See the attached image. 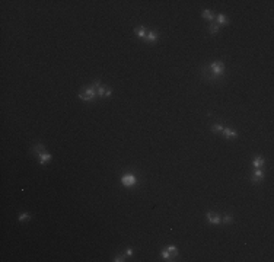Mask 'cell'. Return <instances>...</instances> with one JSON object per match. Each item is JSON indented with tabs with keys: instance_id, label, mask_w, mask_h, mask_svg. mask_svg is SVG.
Here are the masks:
<instances>
[{
	"instance_id": "1",
	"label": "cell",
	"mask_w": 274,
	"mask_h": 262,
	"mask_svg": "<svg viewBox=\"0 0 274 262\" xmlns=\"http://www.w3.org/2000/svg\"><path fill=\"white\" fill-rule=\"evenodd\" d=\"M203 70H204V72H201V73H203V77L207 79V80H210V82L220 80V77L225 75V66H223L222 61H214V63H211L207 69L203 67Z\"/></svg>"
},
{
	"instance_id": "2",
	"label": "cell",
	"mask_w": 274,
	"mask_h": 262,
	"mask_svg": "<svg viewBox=\"0 0 274 262\" xmlns=\"http://www.w3.org/2000/svg\"><path fill=\"white\" fill-rule=\"evenodd\" d=\"M96 96H98L96 89H95L92 84H90L89 87L83 89V92L79 93V99H82V101H85V102H92V101L96 99Z\"/></svg>"
},
{
	"instance_id": "3",
	"label": "cell",
	"mask_w": 274,
	"mask_h": 262,
	"mask_svg": "<svg viewBox=\"0 0 274 262\" xmlns=\"http://www.w3.org/2000/svg\"><path fill=\"white\" fill-rule=\"evenodd\" d=\"M121 184H122L124 187L131 188L137 184V178H136L133 173H125V175H122V178H121Z\"/></svg>"
},
{
	"instance_id": "4",
	"label": "cell",
	"mask_w": 274,
	"mask_h": 262,
	"mask_svg": "<svg viewBox=\"0 0 274 262\" xmlns=\"http://www.w3.org/2000/svg\"><path fill=\"white\" fill-rule=\"evenodd\" d=\"M206 217H207V222H209L210 224H219V223H222L220 216H219L217 213H214V211H207Z\"/></svg>"
},
{
	"instance_id": "5",
	"label": "cell",
	"mask_w": 274,
	"mask_h": 262,
	"mask_svg": "<svg viewBox=\"0 0 274 262\" xmlns=\"http://www.w3.org/2000/svg\"><path fill=\"white\" fill-rule=\"evenodd\" d=\"M263 179H264V170L257 169L255 172H252V175H251V182H252V184H258V182H261Z\"/></svg>"
},
{
	"instance_id": "6",
	"label": "cell",
	"mask_w": 274,
	"mask_h": 262,
	"mask_svg": "<svg viewBox=\"0 0 274 262\" xmlns=\"http://www.w3.org/2000/svg\"><path fill=\"white\" fill-rule=\"evenodd\" d=\"M38 160L41 165H47L50 160H51V154L48 151H42L41 154H38Z\"/></svg>"
},
{
	"instance_id": "7",
	"label": "cell",
	"mask_w": 274,
	"mask_h": 262,
	"mask_svg": "<svg viewBox=\"0 0 274 262\" xmlns=\"http://www.w3.org/2000/svg\"><path fill=\"white\" fill-rule=\"evenodd\" d=\"M157 34L155 32V31H149L147 34H146V38L143 39V41H146V42H149V44H153V42H156L157 41Z\"/></svg>"
},
{
	"instance_id": "8",
	"label": "cell",
	"mask_w": 274,
	"mask_h": 262,
	"mask_svg": "<svg viewBox=\"0 0 274 262\" xmlns=\"http://www.w3.org/2000/svg\"><path fill=\"white\" fill-rule=\"evenodd\" d=\"M134 34L137 35V38L144 39V38H146V34H147V31H146L144 26H137V28H134Z\"/></svg>"
},
{
	"instance_id": "9",
	"label": "cell",
	"mask_w": 274,
	"mask_h": 262,
	"mask_svg": "<svg viewBox=\"0 0 274 262\" xmlns=\"http://www.w3.org/2000/svg\"><path fill=\"white\" fill-rule=\"evenodd\" d=\"M222 134H223L226 138H235L236 136H238V133H236L233 128H223Z\"/></svg>"
},
{
	"instance_id": "10",
	"label": "cell",
	"mask_w": 274,
	"mask_h": 262,
	"mask_svg": "<svg viewBox=\"0 0 274 262\" xmlns=\"http://www.w3.org/2000/svg\"><path fill=\"white\" fill-rule=\"evenodd\" d=\"M42 151H45V146H44L42 143H38V144H35V146L32 147V150H31V153H32V154H35V156L41 154Z\"/></svg>"
},
{
	"instance_id": "11",
	"label": "cell",
	"mask_w": 274,
	"mask_h": 262,
	"mask_svg": "<svg viewBox=\"0 0 274 262\" xmlns=\"http://www.w3.org/2000/svg\"><path fill=\"white\" fill-rule=\"evenodd\" d=\"M201 16H203L204 19H209V21H213V19H214V13H213L211 10H207V9L201 12Z\"/></svg>"
},
{
	"instance_id": "12",
	"label": "cell",
	"mask_w": 274,
	"mask_h": 262,
	"mask_svg": "<svg viewBox=\"0 0 274 262\" xmlns=\"http://www.w3.org/2000/svg\"><path fill=\"white\" fill-rule=\"evenodd\" d=\"M263 165H264V159H263V157H255V159L252 160V166H254L255 169H260Z\"/></svg>"
},
{
	"instance_id": "13",
	"label": "cell",
	"mask_w": 274,
	"mask_h": 262,
	"mask_svg": "<svg viewBox=\"0 0 274 262\" xmlns=\"http://www.w3.org/2000/svg\"><path fill=\"white\" fill-rule=\"evenodd\" d=\"M233 222V217H232V214H229V213H226L225 216H223V219H222V223L223 224H231Z\"/></svg>"
},
{
	"instance_id": "14",
	"label": "cell",
	"mask_w": 274,
	"mask_h": 262,
	"mask_svg": "<svg viewBox=\"0 0 274 262\" xmlns=\"http://www.w3.org/2000/svg\"><path fill=\"white\" fill-rule=\"evenodd\" d=\"M166 249L169 251V253L172 255V258H176V256H178V251H176V246H175V245H169V246H166Z\"/></svg>"
},
{
	"instance_id": "15",
	"label": "cell",
	"mask_w": 274,
	"mask_h": 262,
	"mask_svg": "<svg viewBox=\"0 0 274 262\" xmlns=\"http://www.w3.org/2000/svg\"><path fill=\"white\" fill-rule=\"evenodd\" d=\"M217 22H219V26H220V25H225V23H228L229 21H228V18H226L225 15L219 13V15H217Z\"/></svg>"
},
{
	"instance_id": "16",
	"label": "cell",
	"mask_w": 274,
	"mask_h": 262,
	"mask_svg": "<svg viewBox=\"0 0 274 262\" xmlns=\"http://www.w3.org/2000/svg\"><path fill=\"white\" fill-rule=\"evenodd\" d=\"M18 220H19L21 223H23V222L31 220V216H29L28 213H21V214H19V217H18Z\"/></svg>"
},
{
	"instance_id": "17",
	"label": "cell",
	"mask_w": 274,
	"mask_h": 262,
	"mask_svg": "<svg viewBox=\"0 0 274 262\" xmlns=\"http://www.w3.org/2000/svg\"><path fill=\"white\" fill-rule=\"evenodd\" d=\"M160 256L163 258V261H172V259H171V258H172V255L169 253V251H168V249L162 251V252H160Z\"/></svg>"
},
{
	"instance_id": "18",
	"label": "cell",
	"mask_w": 274,
	"mask_h": 262,
	"mask_svg": "<svg viewBox=\"0 0 274 262\" xmlns=\"http://www.w3.org/2000/svg\"><path fill=\"white\" fill-rule=\"evenodd\" d=\"M209 31H210V34H211V35H216V34L220 31V26H219V25H210Z\"/></svg>"
},
{
	"instance_id": "19",
	"label": "cell",
	"mask_w": 274,
	"mask_h": 262,
	"mask_svg": "<svg viewBox=\"0 0 274 262\" xmlns=\"http://www.w3.org/2000/svg\"><path fill=\"white\" fill-rule=\"evenodd\" d=\"M223 128H225L223 125H220V124H214V125H213V128H211V131H213L214 134H217V133H222V131H223Z\"/></svg>"
},
{
	"instance_id": "20",
	"label": "cell",
	"mask_w": 274,
	"mask_h": 262,
	"mask_svg": "<svg viewBox=\"0 0 274 262\" xmlns=\"http://www.w3.org/2000/svg\"><path fill=\"white\" fill-rule=\"evenodd\" d=\"M105 92H107V89H105L104 86H101V87L96 89V93H98V96H101V98H105Z\"/></svg>"
},
{
	"instance_id": "21",
	"label": "cell",
	"mask_w": 274,
	"mask_h": 262,
	"mask_svg": "<svg viewBox=\"0 0 274 262\" xmlns=\"http://www.w3.org/2000/svg\"><path fill=\"white\" fill-rule=\"evenodd\" d=\"M125 258H127V255H125V253H121V255H117V256L114 258V261H115V262H121V261H124Z\"/></svg>"
},
{
	"instance_id": "22",
	"label": "cell",
	"mask_w": 274,
	"mask_h": 262,
	"mask_svg": "<svg viewBox=\"0 0 274 262\" xmlns=\"http://www.w3.org/2000/svg\"><path fill=\"white\" fill-rule=\"evenodd\" d=\"M124 253H125L127 256H131V255H133V249H131V248H128V249H127Z\"/></svg>"
},
{
	"instance_id": "23",
	"label": "cell",
	"mask_w": 274,
	"mask_h": 262,
	"mask_svg": "<svg viewBox=\"0 0 274 262\" xmlns=\"http://www.w3.org/2000/svg\"><path fill=\"white\" fill-rule=\"evenodd\" d=\"M112 95V90L111 89H107V92H105V98H110Z\"/></svg>"
}]
</instances>
